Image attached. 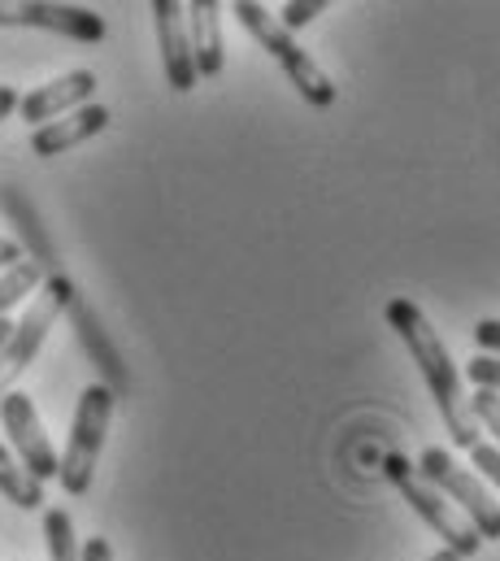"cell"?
I'll return each instance as SVG.
<instances>
[{"mask_svg":"<svg viewBox=\"0 0 500 561\" xmlns=\"http://www.w3.org/2000/svg\"><path fill=\"white\" fill-rule=\"evenodd\" d=\"M383 318H387V327L400 335L405 353L418 362L422 383H427V392H431V401H435V410H440V419H444L448 439L470 453V448L484 439V431H479V419H475V410H470L462 370H457L453 357H448V344L440 340V331L431 327V318H427L413 300H405V296H391L387 309H383Z\"/></svg>","mask_w":500,"mask_h":561,"instance_id":"6da1fadb","label":"cell"},{"mask_svg":"<svg viewBox=\"0 0 500 561\" xmlns=\"http://www.w3.org/2000/svg\"><path fill=\"white\" fill-rule=\"evenodd\" d=\"M75 300H79V291H75V283L66 279V275H48V279L39 283V291H35L31 305H26V313L13 322L9 344L0 348V401H4V397L13 392V383L26 375V366H31L35 353L44 348L48 331L57 327V318H61L66 309H75Z\"/></svg>","mask_w":500,"mask_h":561,"instance_id":"7a4b0ae2","label":"cell"},{"mask_svg":"<svg viewBox=\"0 0 500 561\" xmlns=\"http://www.w3.org/2000/svg\"><path fill=\"white\" fill-rule=\"evenodd\" d=\"M231 13L240 18V26L249 31L252 39L283 66V75H287V83L314 105V110H327V105H336V83L327 79V70L279 26V18L265 9V4H252V0H236L231 4Z\"/></svg>","mask_w":500,"mask_h":561,"instance_id":"3957f363","label":"cell"},{"mask_svg":"<svg viewBox=\"0 0 500 561\" xmlns=\"http://www.w3.org/2000/svg\"><path fill=\"white\" fill-rule=\"evenodd\" d=\"M110 419H114V388L88 383L79 392V405L70 419V439H66V453L57 466L66 496H83L92 488V474H96V461H101V448L110 435Z\"/></svg>","mask_w":500,"mask_h":561,"instance_id":"277c9868","label":"cell"},{"mask_svg":"<svg viewBox=\"0 0 500 561\" xmlns=\"http://www.w3.org/2000/svg\"><path fill=\"white\" fill-rule=\"evenodd\" d=\"M383 470H387V479L396 483V492L409 501V510H413V514H418V518H422V523L444 540V549H448V553H457L462 561H470L475 553H479V545H484V540L475 536V527H470V523H466V518H462V514H457V510H453V505H448V501H444V496H440V492L418 474V466H413L409 457L391 453Z\"/></svg>","mask_w":500,"mask_h":561,"instance_id":"5b68a950","label":"cell"},{"mask_svg":"<svg viewBox=\"0 0 500 561\" xmlns=\"http://www.w3.org/2000/svg\"><path fill=\"white\" fill-rule=\"evenodd\" d=\"M418 474L475 527L479 540H500V505L470 470H462V461H453V453L427 448L418 457Z\"/></svg>","mask_w":500,"mask_h":561,"instance_id":"8992f818","label":"cell"},{"mask_svg":"<svg viewBox=\"0 0 500 561\" xmlns=\"http://www.w3.org/2000/svg\"><path fill=\"white\" fill-rule=\"evenodd\" d=\"M0 422H4V431H9V453L22 461V470L31 474V479H57V466H61V457H57V448H53V439H48V431H44V422L35 414V401L26 397V392H9L4 401H0Z\"/></svg>","mask_w":500,"mask_h":561,"instance_id":"52a82bcc","label":"cell"},{"mask_svg":"<svg viewBox=\"0 0 500 561\" xmlns=\"http://www.w3.org/2000/svg\"><path fill=\"white\" fill-rule=\"evenodd\" d=\"M4 26H35L53 31L79 44H101L105 39V18L83 4H48V0H26V4H4Z\"/></svg>","mask_w":500,"mask_h":561,"instance_id":"ba28073f","label":"cell"},{"mask_svg":"<svg viewBox=\"0 0 500 561\" xmlns=\"http://www.w3.org/2000/svg\"><path fill=\"white\" fill-rule=\"evenodd\" d=\"M152 26H157V44H161L166 83L174 92H192L196 88V61H192V39H188L183 4L179 0H152Z\"/></svg>","mask_w":500,"mask_h":561,"instance_id":"9c48e42d","label":"cell"},{"mask_svg":"<svg viewBox=\"0 0 500 561\" xmlns=\"http://www.w3.org/2000/svg\"><path fill=\"white\" fill-rule=\"evenodd\" d=\"M92 92H96V75H92V70H70V75H61V79H53V83L26 92V96L18 101V114H22V123H31V127H48V123H57L61 114H75V110L92 105Z\"/></svg>","mask_w":500,"mask_h":561,"instance_id":"30bf717a","label":"cell"},{"mask_svg":"<svg viewBox=\"0 0 500 561\" xmlns=\"http://www.w3.org/2000/svg\"><path fill=\"white\" fill-rule=\"evenodd\" d=\"M183 13H188V39H192L196 79H218L223 66H227L223 4H218V0H192V4H183Z\"/></svg>","mask_w":500,"mask_h":561,"instance_id":"8fae6325","label":"cell"},{"mask_svg":"<svg viewBox=\"0 0 500 561\" xmlns=\"http://www.w3.org/2000/svg\"><path fill=\"white\" fill-rule=\"evenodd\" d=\"M110 118H114V114H110L105 105H83V110L66 114V118H57V123H48V127H35V131H31V152H35V157H57V152H66V148H75V144L101 136V131L110 127Z\"/></svg>","mask_w":500,"mask_h":561,"instance_id":"7c38bea8","label":"cell"},{"mask_svg":"<svg viewBox=\"0 0 500 561\" xmlns=\"http://www.w3.org/2000/svg\"><path fill=\"white\" fill-rule=\"evenodd\" d=\"M0 496L13 501L18 510H44V483L22 470V461L9 453V444H0Z\"/></svg>","mask_w":500,"mask_h":561,"instance_id":"4fadbf2b","label":"cell"},{"mask_svg":"<svg viewBox=\"0 0 500 561\" xmlns=\"http://www.w3.org/2000/svg\"><path fill=\"white\" fill-rule=\"evenodd\" d=\"M39 283H44V266H39L35 257H22L18 266H9V271L0 275V318H9L13 305H22L26 296H35Z\"/></svg>","mask_w":500,"mask_h":561,"instance_id":"5bb4252c","label":"cell"},{"mask_svg":"<svg viewBox=\"0 0 500 561\" xmlns=\"http://www.w3.org/2000/svg\"><path fill=\"white\" fill-rule=\"evenodd\" d=\"M44 545L48 561H79V536L66 510H44Z\"/></svg>","mask_w":500,"mask_h":561,"instance_id":"9a60e30c","label":"cell"},{"mask_svg":"<svg viewBox=\"0 0 500 561\" xmlns=\"http://www.w3.org/2000/svg\"><path fill=\"white\" fill-rule=\"evenodd\" d=\"M318 13H327V0H287V4H283V13H279V26L292 35V31L309 26Z\"/></svg>","mask_w":500,"mask_h":561,"instance_id":"2e32d148","label":"cell"},{"mask_svg":"<svg viewBox=\"0 0 500 561\" xmlns=\"http://www.w3.org/2000/svg\"><path fill=\"white\" fill-rule=\"evenodd\" d=\"M466 379L475 383V388H484V392H500V357H475L470 366H466Z\"/></svg>","mask_w":500,"mask_h":561,"instance_id":"e0dca14e","label":"cell"},{"mask_svg":"<svg viewBox=\"0 0 500 561\" xmlns=\"http://www.w3.org/2000/svg\"><path fill=\"white\" fill-rule=\"evenodd\" d=\"M470 410H475V419L484 422L500 439V392H484V388H479V392L470 397Z\"/></svg>","mask_w":500,"mask_h":561,"instance_id":"ac0fdd59","label":"cell"},{"mask_svg":"<svg viewBox=\"0 0 500 561\" xmlns=\"http://www.w3.org/2000/svg\"><path fill=\"white\" fill-rule=\"evenodd\" d=\"M470 461H475V466H479V470H484V474L500 488V448H492V444H484V439H479V444L470 448Z\"/></svg>","mask_w":500,"mask_h":561,"instance_id":"d6986e66","label":"cell"},{"mask_svg":"<svg viewBox=\"0 0 500 561\" xmlns=\"http://www.w3.org/2000/svg\"><path fill=\"white\" fill-rule=\"evenodd\" d=\"M475 344L492 357V353H500V318H484L479 327H475Z\"/></svg>","mask_w":500,"mask_h":561,"instance_id":"ffe728a7","label":"cell"},{"mask_svg":"<svg viewBox=\"0 0 500 561\" xmlns=\"http://www.w3.org/2000/svg\"><path fill=\"white\" fill-rule=\"evenodd\" d=\"M79 561H114V545L105 536H88L79 545Z\"/></svg>","mask_w":500,"mask_h":561,"instance_id":"44dd1931","label":"cell"},{"mask_svg":"<svg viewBox=\"0 0 500 561\" xmlns=\"http://www.w3.org/2000/svg\"><path fill=\"white\" fill-rule=\"evenodd\" d=\"M18 262H22V244L9 240V236H0V271H9V266H18Z\"/></svg>","mask_w":500,"mask_h":561,"instance_id":"7402d4cb","label":"cell"},{"mask_svg":"<svg viewBox=\"0 0 500 561\" xmlns=\"http://www.w3.org/2000/svg\"><path fill=\"white\" fill-rule=\"evenodd\" d=\"M18 101H22V96H18V88H9V83H0V123H4V118H9L13 110H18Z\"/></svg>","mask_w":500,"mask_h":561,"instance_id":"603a6c76","label":"cell"},{"mask_svg":"<svg viewBox=\"0 0 500 561\" xmlns=\"http://www.w3.org/2000/svg\"><path fill=\"white\" fill-rule=\"evenodd\" d=\"M9 335H13V322H9V318H0V348L9 344Z\"/></svg>","mask_w":500,"mask_h":561,"instance_id":"cb8c5ba5","label":"cell"},{"mask_svg":"<svg viewBox=\"0 0 500 561\" xmlns=\"http://www.w3.org/2000/svg\"><path fill=\"white\" fill-rule=\"evenodd\" d=\"M427 561H462V558H457V553H448V549H440V553H431Z\"/></svg>","mask_w":500,"mask_h":561,"instance_id":"d4e9b609","label":"cell"}]
</instances>
